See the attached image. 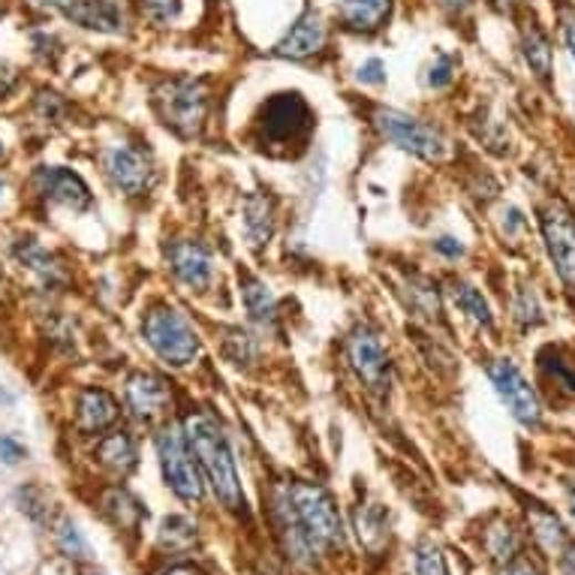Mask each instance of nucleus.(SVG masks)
<instances>
[{
    "label": "nucleus",
    "mask_w": 575,
    "mask_h": 575,
    "mask_svg": "<svg viewBox=\"0 0 575 575\" xmlns=\"http://www.w3.org/2000/svg\"><path fill=\"white\" fill-rule=\"evenodd\" d=\"M106 172L117 191L127 193V196H138V193L148 191L151 184V163L142 151L121 145L106 154Z\"/></svg>",
    "instance_id": "obj_11"
},
{
    "label": "nucleus",
    "mask_w": 575,
    "mask_h": 575,
    "mask_svg": "<svg viewBox=\"0 0 575 575\" xmlns=\"http://www.w3.org/2000/svg\"><path fill=\"white\" fill-rule=\"evenodd\" d=\"M501 3H510V0H501Z\"/></svg>",
    "instance_id": "obj_47"
},
{
    "label": "nucleus",
    "mask_w": 575,
    "mask_h": 575,
    "mask_svg": "<svg viewBox=\"0 0 575 575\" xmlns=\"http://www.w3.org/2000/svg\"><path fill=\"white\" fill-rule=\"evenodd\" d=\"M271 214H275V208H271V199H266V196H250L245 203V226L254 245H266L271 238V229H275Z\"/></svg>",
    "instance_id": "obj_19"
},
{
    "label": "nucleus",
    "mask_w": 575,
    "mask_h": 575,
    "mask_svg": "<svg viewBox=\"0 0 575 575\" xmlns=\"http://www.w3.org/2000/svg\"><path fill=\"white\" fill-rule=\"evenodd\" d=\"M452 299L470 320H476L480 326H491V308L489 301L482 299L480 289H473L470 284H452Z\"/></svg>",
    "instance_id": "obj_25"
},
{
    "label": "nucleus",
    "mask_w": 575,
    "mask_h": 575,
    "mask_svg": "<svg viewBox=\"0 0 575 575\" xmlns=\"http://www.w3.org/2000/svg\"><path fill=\"white\" fill-rule=\"evenodd\" d=\"M96 455L115 473H130V470L136 468V446H133V440L127 434H112V438L103 440L100 449H96Z\"/></svg>",
    "instance_id": "obj_20"
},
{
    "label": "nucleus",
    "mask_w": 575,
    "mask_h": 575,
    "mask_svg": "<svg viewBox=\"0 0 575 575\" xmlns=\"http://www.w3.org/2000/svg\"><path fill=\"white\" fill-rule=\"evenodd\" d=\"M103 506H106L109 518L121 524V527H136L138 518H142V506H138L136 497L121 489L109 491L106 497H103Z\"/></svg>",
    "instance_id": "obj_22"
},
{
    "label": "nucleus",
    "mask_w": 575,
    "mask_h": 575,
    "mask_svg": "<svg viewBox=\"0 0 575 575\" xmlns=\"http://www.w3.org/2000/svg\"><path fill=\"white\" fill-rule=\"evenodd\" d=\"M0 157H3V142H0Z\"/></svg>",
    "instance_id": "obj_44"
},
{
    "label": "nucleus",
    "mask_w": 575,
    "mask_h": 575,
    "mask_svg": "<svg viewBox=\"0 0 575 575\" xmlns=\"http://www.w3.org/2000/svg\"><path fill=\"white\" fill-rule=\"evenodd\" d=\"M564 40H566V49L573 54L575 61V16H566L564 19Z\"/></svg>",
    "instance_id": "obj_38"
},
{
    "label": "nucleus",
    "mask_w": 575,
    "mask_h": 575,
    "mask_svg": "<svg viewBox=\"0 0 575 575\" xmlns=\"http://www.w3.org/2000/svg\"><path fill=\"white\" fill-rule=\"evenodd\" d=\"M515 310H518V320L540 322V308H536V299H533L531 292H522V296H518V305H515Z\"/></svg>",
    "instance_id": "obj_35"
},
{
    "label": "nucleus",
    "mask_w": 575,
    "mask_h": 575,
    "mask_svg": "<svg viewBox=\"0 0 575 575\" xmlns=\"http://www.w3.org/2000/svg\"><path fill=\"white\" fill-rule=\"evenodd\" d=\"M347 352H350L352 368L362 377L364 386L383 392L386 386H389V359H386V350L383 343H380V338H377L371 329H356L352 331Z\"/></svg>",
    "instance_id": "obj_10"
},
{
    "label": "nucleus",
    "mask_w": 575,
    "mask_h": 575,
    "mask_svg": "<svg viewBox=\"0 0 575 575\" xmlns=\"http://www.w3.org/2000/svg\"><path fill=\"white\" fill-rule=\"evenodd\" d=\"M524 58H527L533 73L540 75V79H548V73H552V45H548L540 28H531V31L524 33Z\"/></svg>",
    "instance_id": "obj_24"
},
{
    "label": "nucleus",
    "mask_w": 575,
    "mask_h": 575,
    "mask_svg": "<svg viewBox=\"0 0 575 575\" xmlns=\"http://www.w3.org/2000/svg\"><path fill=\"white\" fill-rule=\"evenodd\" d=\"M127 404L138 419H157L170 407V392L154 373H133L127 380Z\"/></svg>",
    "instance_id": "obj_16"
},
{
    "label": "nucleus",
    "mask_w": 575,
    "mask_h": 575,
    "mask_svg": "<svg viewBox=\"0 0 575 575\" xmlns=\"http://www.w3.org/2000/svg\"><path fill=\"white\" fill-rule=\"evenodd\" d=\"M377 130L383 133L389 142H394L398 148L410 151L415 157H422L428 163H440L449 157V142L440 136L438 130L422 124L419 117H410L404 112H394V109H380L377 115Z\"/></svg>",
    "instance_id": "obj_5"
},
{
    "label": "nucleus",
    "mask_w": 575,
    "mask_h": 575,
    "mask_svg": "<svg viewBox=\"0 0 575 575\" xmlns=\"http://www.w3.org/2000/svg\"><path fill=\"white\" fill-rule=\"evenodd\" d=\"M142 7H145V16L151 22L166 24L182 12V0H142Z\"/></svg>",
    "instance_id": "obj_31"
},
{
    "label": "nucleus",
    "mask_w": 575,
    "mask_h": 575,
    "mask_svg": "<svg viewBox=\"0 0 575 575\" xmlns=\"http://www.w3.org/2000/svg\"><path fill=\"white\" fill-rule=\"evenodd\" d=\"M552 364V373H554V380L557 383L564 386V389H569V392H575V368L566 359H554Z\"/></svg>",
    "instance_id": "obj_33"
},
{
    "label": "nucleus",
    "mask_w": 575,
    "mask_h": 575,
    "mask_svg": "<svg viewBox=\"0 0 575 575\" xmlns=\"http://www.w3.org/2000/svg\"><path fill=\"white\" fill-rule=\"evenodd\" d=\"M392 0H341L338 12H341V22L352 31H377L389 16Z\"/></svg>",
    "instance_id": "obj_18"
},
{
    "label": "nucleus",
    "mask_w": 575,
    "mask_h": 575,
    "mask_svg": "<svg viewBox=\"0 0 575 575\" xmlns=\"http://www.w3.org/2000/svg\"><path fill=\"white\" fill-rule=\"evenodd\" d=\"M0 459L7 461V464H19L24 459V446L19 440L0 438Z\"/></svg>",
    "instance_id": "obj_36"
},
{
    "label": "nucleus",
    "mask_w": 575,
    "mask_h": 575,
    "mask_svg": "<svg viewBox=\"0 0 575 575\" xmlns=\"http://www.w3.org/2000/svg\"><path fill=\"white\" fill-rule=\"evenodd\" d=\"M52 10L64 16L66 22L79 24L85 31L117 33L121 31V12L109 0H45Z\"/></svg>",
    "instance_id": "obj_12"
},
{
    "label": "nucleus",
    "mask_w": 575,
    "mask_h": 575,
    "mask_svg": "<svg viewBox=\"0 0 575 575\" xmlns=\"http://www.w3.org/2000/svg\"><path fill=\"white\" fill-rule=\"evenodd\" d=\"M415 575H449L443 552L434 543H422L415 548Z\"/></svg>",
    "instance_id": "obj_29"
},
{
    "label": "nucleus",
    "mask_w": 575,
    "mask_h": 575,
    "mask_svg": "<svg viewBox=\"0 0 575 575\" xmlns=\"http://www.w3.org/2000/svg\"><path fill=\"white\" fill-rule=\"evenodd\" d=\"M543 238L557 275L575 292V217L564 203H548L543 212Z\"/></svg>",
    "instance_id": "obj_8"
},
{
    "label": "nucleus",
    "mask_w": 575,
    "mask_h": 575,
    "mask_svg": "<svg viewBox=\"0 0 575 575\" xmlns=\"http://www.w3.org/2000/svg\"><path fill=\"white\" fill-rule=\"evenodd\" d=\"M161 548H170V552H187L193 543H196V527H193L191 518H182V515H170L161 527Z\"/></svg>",
    "instance_id": "obj_23"
},
{
    "label": "nucleus",
    "mask_w": 575,
    "mask_h": 575,
    "mask_svg": "<svg viewBox=\"0 0 575 575\" xmlns=\"http://www.w3.org/2000/svg\"><path fill=\"white\" fill-rule=\"evenodd\" d=\"M359 79H362V82H368V85H380V82H383V79H386L383 61H377V58H371L368 64L359 66Z\"/></svg>",
    "instance_id": "obj_34"
},
{
    "label": "nucleus",
    "mask_w": 575,
    "mask_h": 575,
    "mask_svg": "<svg viewBox=\"0 0 575 575\" xmlns=\"http://www.w3.org/2000/svg\"><path fill=\"white\" fill-rule=\"evenodd\" d=\"M161 575H203L196 566H187V564H178V566H170V569H163Z\"/></svg>",
    "instance_id": "obj_40"
},
{
    "label": "nucleus",
    "mask_w": 575,
    "mask_h": 575,
    "mask_svg": "<svg viewBox=\"0 0 575 575\" xmlns=\"http://www.w3.org/2000/svg\"><path fill=\"white\" fill-rule=\"evenodd\" d=\"M326 43V24L317 12H305L299 22L289 28V33L275 45L277 58H289V61H301L317 54Z\"/></svg>",
    "instance_id": "obj_14"
},
{
    "label": "nucleus",
    "mask_w": 575,
    "mask_h": 575,
    "mask_svg": "<svg viewBox=\"0 0 575 575\" xmlns=\"http://www.w3.org/2000/svg\"><path fill=\"white\" fill-rule=\"evenodd\" d=\"M452 70H455V61H452V58H449V54H443L440 52L438 54V64L431 66V70H428V85L431 88H446L449 82H452Z\"/></svg>",
    "instance_id": "obj_32"
},
{
    "label": "nucleus",
    "mask_w": 575,
    "mask_h": 575,
    "mask_svg": "<svg viewBox=\"0 0 575 575\" xmlns=\"http://www.w3.org/2000/svg\"><path fill=\"white\" fill-rule=\"evenodd\" d=\"M245 305H247V310H250V317H254L259 326H266V329L275 326L277 305H275V296L268 292L266 284H259V280H247Z\"/></svg>",
    "instance_id": "obj_21"
},
{
    "label": "nucleus",
    "mask_w": 575,
    "mask_h": 575,
    "mask_svg": "<svg viewBox=\"0 0 575 575\" xmlns=\"http://www.w3.org/2000/svg\"><path fill=\"white\" fill-rule=\"evenodd\" d=\"M438 250L443 256H452V259H455V256H461L464 254V247L459 245V242H455V238H440L438 242Z\"/></svg>",
    "instance_id": "obj_37"
},
{
    "label": "nucleus",
    "mask_w": 575,
    "mask_h": 575,
    "mask_svg": "<svg viewBox=\"0 0 575 575\" xmlns=\"http://www.w3.org/2000/svg\"><path fill=\"white\" fill-rule=\"evenodd\" d=\"M314 115L301 94H275L259 112V130L271 145H296L308 136Z\"/></svg>",
    "instance_id": "obj_7"
},
{
    "label": "nucleus",
    "mask_w": 575,
    "mask_h": 575,
    "mask_svg": "<svg viewBox=\"0 0 575 575\" xmlns=\"http://www.w3.org/2000/svg\"><path fill=\"white\" fill-rule=\"evenodd\" d=\"M503 575H536V573H533L531 566L515 564V566H510V569H503Z\"/></svg>",
    "instance_id": "obj_41"
},
{
    "label": "nucleus",
    "mask_w": 575,
    "mask_h": 575,
    "mask_svg": "<svg viewBox=\"0 0 575 575\" xmlns=\"http://www.w3.org/2000/svg\"><path fill=\"white\" fill-rule=\"evenodd\" d=\"M85 575H100V573H85Z\"/></svg>",
    "instance_id": "obj_46"
},
{
    "label": "nucleus",
    "mask_w": 575,
    "mask_h": 575,
    "mask_svg": "<svg viewBox=\"0 0 575 575\" xmlns=\"http://www.w3.org/2000/svg\"><path fill=\"white\" fill-rule=\"evenodd\" d=\"M564 575H575V552H569V557H566Z\"/></svg>",
    "instance_id": "obj_42"
},
{
    "label": "nucleus",
    "mask_w": 575,
    "mask_h": 575,
    "mask_svg": "<svg viewBox=\"0 0 575 575\" xmlns=\"http://www.w3.org/2000/svg\"><path fill=\"white\" fill-rule=\"evenodd\" d=\"M518 543H515V531H512L510 524H497V527H491L489 531V552L491 557H497V561H510L512 554H515Z\"/></svg>",
    "instance_id": "obj_30"
},
{
    "label": "nucleus",
    "mask_w": 575,
    "mask_h": 575,
    "mask_svg": "<svg viewBox=\"0 0 575 575\" xmlns=\"http://www.w3.org/2000/svg\"><path fill=\"white\" fill-rule=\"evenodd\" d=\"M145 341L172 368H184L199 356V338L178 310L154 308L145 320Z\"/></svg>",
    "instance_id": "obj_3"
},
{
    "label": "nucleus",
    "mask_w": 575,
    "mask_h": 575,
    "mask_svg": "<svg viewBox=\"0 0 575 575\" xmlns=\"http://www.w3.org/2000/svg\"><path fill=\"white\" fill-rule=\"evenodd\" d=\"M489 377L501 401L510 407V413L522 422L524 428L540 425V401H536V392L531 389V383L524 380V373L510 362V359H497V362L489 368Z\"/></svg>",
    "instance_id": "obj_9"
},
{
    "label": "nucleus",
    "mask_w": 575,
    "mask_h": 575,
    "mask_svg": "<svg viewBox=\"0 0 575 575\" xmlns=\"http://www.w3.org/2000/svg\"><path fill=\"white\" fill-rule=\"evenodd\" d=\"M440 7L459 16V12H468L470 10V0H440Z\"/></svg>",
    "instance_id": "obj_39"
},
{
    "label": "nucleus",
    "mask_w": 575,
    "mask_h": 575,
    "mask_svg": "<svg viewBox=\"0 0 575 575\" xmlns=\"http://www.w3.org/2000/svg\"><path fill=\"white\" fill-rule=\"evenodd\" d=\"M37 187L43 193L45 199H52V203H61L66 208H73V212H85L88 205H91V191H88V184L70 170H61V166H45V170L37 172Z\"/></svg>",
    "instance_id": "obj_13"
},
{
    "label": "nucleus",
    "mask_w": 575,
    "mask_h": 575,
    "mask_svg": "<svg viewBox=\"0 0 575 575\" xmlns=\"http://www.w3.org/2000/svg\"><path fill=\"white\" fill-rule=\"evenodd\" d=\"M54 540H58V548H61L66 557H73V561L88 557V543L82 540V533H79V527H75L70 518H61V522L54 524Z\"/></svg>",
    "instance_id": "obj_27"
},
{
    "label": "nucleus",
    "mask_w": 575,
    "mask_h": 575,
    "mask_svg": "<svg viewBox=\"0 0 575 575\" xmlns=\"http://www.w3.org/2000/svg\"><path fill=\"white\" fill-rule=\"evenodd\" d=\"M157 109L163 121L182 136H199V130L208 115V94L203 82L193 79H175L157 91Z\"/></svg>",
    "instance_id": "obj_4"
},
{
    "label": "nucleus",
    "mask_w": 575,
    "mask_h": 575,
    "mask_svg": "<svg viewBox=\"0 0 575 575\" xmlns=\"http://www.w3.org/2000/svg\"><path fill=\"white\" fill-rule=\"evenodd\" d=\"M287 506L301 533L310 540V545L326 548V545L341 543V518H338V510L326 491L299 482L287 491Z\"/></svg>",
    "instance_id": "obj_2"
},
{
    "label": "nucleus",
    "mask_w": 575,
    "mask_h": 575,
    "mask_svg": "<svg viewBox=\"0 0 575 575\" xmlns=\"http://www.w3.org/2000/svg\"><path fill=\"white\" fill-rule=\"evenodd\" d=\"M16 256L22 259L24 266H31L37 275H43L45 280H58V277H61V268L54 266L52 256L45 254L40 245H33V242H28V245L19 247V250H16Z\"/></svg>",
    "instance_id": "obj_28"
},
{
    "label": "nucleus",
    "mask_w": 575,
    "mask_h": 575,
    "mask_svg": "<svg viewBox=\"0 0 575 575\" xmlns=\"http://www.w3.org/2000/svg\"><path fill=\"white\" fill-rule=\"evenodd\" d=\"M157 455H161L163 476L170 482V489L187 503L203 501V476H199V464L193 459L187 438L175 428H163L157 434Z\"/></svg>",
    "instance_id": "obj_6"
},
{
    "label": "nucleus",
    "mask_w": 575,
    "mask_h": 575,
    "mask_svg": "<svg viewBox=\"0 0 575 575\" xmlns=\"http://www.w3.org/2000/svg\"><path fill=\"white\" fill-rule=\"evenodd\" d=\"M170 266L175 277L193 289H205L212 284V256L193 242H178L170 247Z\"/></svg>",
    "instance_id": "obj_15"
},
{
    "label": "nucleus",
    "mask_w": 575,
    "mask_h": 575,
    "mask_svg": "<svg viewBox=\"0 0 575 575\" xmlns=\"http://www.w3.org/2000/svg\"><path fill=\"white\" fill-rule=\"evenodd\" d=\"M533 533H536V540H540V545H543L545 552L557 554L561 548H564V527H561V522L554 518L552 512L545 510H536L533 512Z\"/></svg>",
    "instance_id": "obj_26"
},
{
    "label": "nucleus",
    "mask_w": 575,
    "mask_h": 575,
    "mask_svg": "<svg viewBox=\"0 0 575 575\" xmlns=\"http://www.w3.org/2000/svg\"><path fill=\"white\" fill-rule=\"evenodd\" d=\"M0 193H3V178H0Z\"/></svg>",
    "instance_id": "obj_45"
},
{
    "label": "nucleus",
    "mask_w": 575,
    "mask_h": 575,
    "mask_svg": "<svg viewBox=\"0 0 575 575\" xmlns=\"http://www.w3.org/2000/svg\"><path fill=\"white\" fill-rule=\"evenodd\" d=\"M117 419L115 398L103 389H85L79 394V404H75V425L82 428L85 434H100L106 431Z\"/></svg>",
    "instance_id": "obj_17"
},
{
    "label": "nucleus",
    "mask_w": 575,
    "mask_h": 575,
    "mask_svg": "<svg viewBox=\"0 0 575 575\" xmlns=\"http://www.w3.org/2000/svg\"><path fill=\"white\" fill-rule=\"evenodd\" d=\"M184 438H187V446L196 455V464L205 470V476L212 482L214 494L224 501V506L238 510L242 506V482L235 473L233 449H229V440L220 431V425L214 422L212 415L193 413L184 422Z\"/></svg>",
    "instance_id": "obj_1"
},
{
    "label": "nucleus",
    "mask_w": 575,
    "mask_h": 575,
    "mask_svg": "<svg viewBox=\"0 0 575 575\" xmlns=\"http://www.w3.org/2000/svg\"><path fill=\"white\" fill-rule=\"evenodd\" d=\"M569 506H573V515H575V482H569Z\"/></svg>",
    "instance_id": "obj_43"
}]
</instances>
